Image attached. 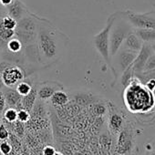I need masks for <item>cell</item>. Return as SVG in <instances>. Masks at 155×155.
Returning <instances> with one entry per match:
<instances>
[{
	"mask_svg": "<svg viewBox=\"0 0 155 155\" xmlns=\"http://www.w3.org/2000/svg\"><path fill=\"white\" fill-rule=\"evenodd\" d=\"M68 43V37L66 34L46 18H39L36 44L42 65L48 67L58 62L65 53Z\"/></svg>",
	"mask_w": 155,
	"mask_h": 155,
	"instance_id": "1",
	"label": "cell"
},
{
	"mask_svg": "<svg viewBox=\"0 0 155 155\" xmlns=\"http://www.w3.org/2000/svg\"><path fill=\"white\" fill-rule=\"evenodd\" d=\"M124 103L129 111L132 113H144L150 111L155 105L152 91H149L137 78L124 88Z\"/></svg>",
	"mask_w": 155,
	"mask_h": 155,
	"instance_id": "2",
	"label": "cell"
},
{
	"mask_svg": "<svg viewBox=\"0 0 155 155\" xmlns=\"http://www.w3.org/2000/svg\"><path fill=\"white\" fill-rule=\"evenodd\" d=\"M39 18V17L30 12L18 20V24L15 28V37L21 41L23 46L36 43Z\"/></svg>",
	"mask_w": 155,
	"mask_h": 155,
	"instance_id": "3",
	"label": "cell"
},
{
	"mask_svg": "<svg viewBox=\"0 0 155 155\" xmlns=\"http://www.w3.org/2000/svg\"><path fill=\"white\" fill-rule=\"evenodd\" d=\"M133 31V28L123 18L120 17L117 12V18L110 32V58L121 48L127 36Z\"/></svg>",
	"mask_w": 155,
	"mask_h": 155,
	"instance_id": "4",
	"label": "cell"
},
{
	"mask_svg": "<svg viewBox=\"0 0 155 155\" xmlns=\"http://www.w3.org/2000/svg\"><path fill=\"white\" fill-rule=\"evenodd\" d=\"M117 18V12L111 14L106 22V26L93 37V45L98 53L103 58L109 68H111V58L110 55V32Z\"/></svg>",
	"mask_w": 155,
	"mask_h": 155,
	"instance_id": "5",
	"label": "cell"
},
{
	"mask_svg": "<svg viewBox=\"0 0 155 155\" xmlns=\"http://www.w3.org/2000/svg\"><path fill=\"white\" fill-rule=\"evenodd\" d=\"M138 52L129 50L123 48H120L118 52L111 58V72L114 76V81L111 86L115 85L119 80V76L128 68L130 67L134 59L136 58Z\"/></svg>",
	"mask_w": 155,
	"mask_h": 155,
	"instance_id": "6",
	"label": "cell"
},
{
	"mask_svg": "<svg viewBox=\"0 0 155 155\" xmlns=\"http://www.w3.org/2000/svg\"><path fill=\"white\" fill-rule=\"evenodd\" d=\"M118 15L127 20L133 28L155 29V11L136 13L131 10L118 12Z\"/></svg>",
	"mask_w": 155,
	"mask_h": 155,
	"instance_id": "7",
	"label": "cell"
},
{
	"mask_svg": "<svg viewBox=\"0 0 155 155\" xmlns=\"http://www.w3.org/2000/svg\"><path fill=\"white\" fill-rule=\"evenodd\" d=\"M134 133L129 123H125L121 130L118 133V140L116 145V152L119 154L128 155L134 146Z\"/></svg>",
	"mask_w": 155,
	"mask_h": 155,
	"instance_id": "8",
	"label": "cell"
},
{
	"mask_svg": "<svg viewBox=\"0 0 155 155\" xmlns=\"http://www.w3.org/2000/svg\"><path fill=\"white\" fill-rule=\"evenodd\" d=\"M25 75L23 68L19 66L10 63L1 72V79L6 87L15 88L18 82L24 80Z\"/></svg>",
	"mask_w": 155,
	"mask_h": 155,
	"instance_id": "9",
	"label": "cell"
},
{
	"mask_svg": "<svg viewBox=\"0 0 155 155\" xmlns=\"http://www.w3.org/2000/svg\"><path fill=\"white\" fill-rule=\"evenodd\" d=\"M108 128L112 135H118L125 124L122 112L111 102L108 104Z\"/></svg>",
	"mask_w": 155,
	"mask_h": 155,
	"instance_id": "10",
	"label": "cell"
},
{
	"mask_svg": "<svg viewBox=\"0 0 155 155\" xmlns=\"http://www.w3.org/2000/svg\"><path fill=\"white\" fill-rule=\"evenodd\" d=\"M59 90H64V86L58 81H48L38 83L37 86L38 100L45 102L48 101L57 91H59Z\"/></svg>",
	"mask_w": 155,
	"mask_h": 155,
	"instance_id": "11",
	"label": "cell"
},
{
	"mask_svg": "<svg viewBox=\"0 0 155 155\" xmlns=\"http://www.w3.org/2000/svg\"><path fill=\"white\" fill-rule=\"evenodd\" d=\"M152 53H153V50H152L151 45L149 43H143L140 50L138 52L136 58L134 59V61L132 63V69H133L134 74L143 71L144 65H145L147 59L149 58V57Z\"/></svg>",
	"mask_w": 155,
	"mask_h": 155,
	"instance_id": "12",
	"label": "cell"
},
{
	"mask_svg": "<svg viewBox=\"0 0 155 155\" xmlns=\"http://www.w3.org/2000/svg\"><path fill=\"white\" fill-rule=\"evenodd\" d=\"M5 9L7 14L14 18L17 21L30 13L21 0H13V2L6 7Z\"/></svg>",
	"mask_w": 155,
	"mask_h": 155,
	"instance_id": "13",
	"label": "cell"
},
{
	"mask_svg": "<svg viewBox=\"0 0 155 155\" xmlns=\"http://www.w3.org/2000/svg\"><path fill=\"white\" fill-rule=\"evenodd\" d=\"M2 92L5 96L7 106L16 108L17 110L21 109V100L22 96L16 91L15 88L5 87L2 89Z\"/></svg>",
	"mask_w": 155,
	"mask_h": 155,
	"instance_id": "14",
	"label": "cell"
},
{
	"mask_svg": "<svg viewBox=\"0 0 155 155\" xmlns=\"http://www.w3.org/2000/svg\"><path fill=\"white\" fill-rule=\"evenodd\" d=\"M142 45H143V42L138 38V36L134 33V31H132L127 36L121 48L129 49V50H132L135 52H139Z\"/></svg>",
	"mask_w": 155,
	"mask_h": 155,
	"instance_id": "15",
	"label": "cell"
},
{
	"mask_svg": "<svg viewBox=\"0 0 155 155\" xmlns=\"http://www.w3.org/2000/svg\"><path fill=\"white\" fill-rule=\"evenodd\" d=\"M37 86L38 84H35L31 90V91L26 95L22 97L21 100V109H25L27 110H28L29 112H31L36 101H38V96H37Z\"/></svg>",
	"mask_w": 155,
	"mask_h": 155,
	"instance_id": "16",
	"label": "cell"
},
{
	"mask_svg": "<svg viewBox=\"0 0 155 155\" xmlns=\"http://www.w3.org/2000/svg\"><path fill=\"white\" fill-rule=\"evenodd\" d=\"M50 103L56 108H61L66 106L69 102V96L64 90L57 91L49 99Z\"/></svg>",
	"mask_w": 155,
	"mask_h": 155,
	"instance_id": "17",
	"label": "cell"
},
{
	"mask_svg": "<svg viewBox=\"0 0 155 155\" xmlns=\"http://www.w3.org/2000/svg\"><path fill=\"white\" fill-rule=\"evenodd\" d=\"M133 31L143 43H155V29L133 28Z\"/></svg>",
	"mask_w": 155,
	"mask_h": 155,
	"instance_id": "18",
	"label": "cell"
},
{
	"mask_svg": "<svg viewBox=\"0 0 155 155\" xmlns=\"http://www.w3.org/2000/svg\"><path fill=\"white\" fill-rule=\"evenodd\" d=\"M73 101H75L77 104H79L81 106H87L97 101V100H95V97L93 95L81 91L76 93V95L73 96Z\"/></svg>",
	"mask_w": 155,
	"mask_h": 155,
	"instance_id": "19",
	"label": "cell"
},
{
	"mask_svg": "<svg viewBox=\"0 0 155 155\" xmlns=\"http://www.w3.org/2000/svg\"><path fill=\"white\" fill-rule=\"evenodd\" d=\"M34 85H35L34 82H32V81L30 82L29 80H25L24 79L23 81H21L20 82H18L17 84L15 89L19 93V95H21L23 97V96L28 95L31 91V90H32Z\"/></svg>",
	"mask_w": 155,
	"mask_h": 155,
	"instance_id": "20",
	"label": "cell"
},
{
	"mask_svg": "<svg viewBox=\"0 0 155 155\" xmlns=\"http://www.w3.org/2000/svg\"><path fill=\"white\" fill-rule=\"evenodd\" d=\"M120 85L123 88H126L131 81V80L134 78V72L132 69V64L128 67L120 76Z\"/></svg>",
	"mask_w": 155,
	"mask_h": 155,
	"instance_id": "21",
	"label": "cell"
},
{
	"mask_svg": "<svg viewBox=\"0 0 155 155\" xmlns=\"http://www.w3.org/2000/svg\"><path fill=\"white\" fill-rule=\"evenodd\" d=\"M5 48L11 53H19L23 50V44L18 38L14 37L7 42Z\"/></svg>",
	"mask_w": 155,
	"mask_h": 155,
	"instance_id": "22",
	"label": "cell"
},
{
	"mask_svg": "<svg viewBox=\"0 0 155 155\" xmlns=\"http://www.w3.org/2000/svg\"><path fill=\"white\" fill-rule=\"evenodd\" d=\"M3 118L8 123H14L18 120V110L12 107L6 109L3 112Z\"/></svg>",
	"mask_w": 155,
	"mask_h": 155,
	"instance_id": "23",
	"label": "cell"
},
{
	"mask_svg": "<svg viewBox=\"0 0 155 155\" xmlns=\"http://www.w3.org/2000/svg\"><path fill=\"white\" fill-rule=\"evenodd\" d=\"M134 77L142 83L144 84L146 81L150 80H155V69L150 70V71H141L139 73H135Z\"/></svg>",
	"mask_w": 155,
	"mask_h": 155,
	"instance_id": "24",
	"label": "cell"
},
{
	"mask_svg": "<svg viewBox=\"0 0 155 155\" xmlns=\"http://www.w3.org/2000/svg\"><path fill=\"white\" fill-rule=\"evenodd\" d=\"M0 22H1L2 26H3L5 28L10 29V30H15V28H16V27H17V24H18V21H17L14 18L8 16V14H6V15L1 18Z\"/></svg>",
	"mask_w": 155,
	"mask_h": 155,
	"instance_id": "25",
	"label": "cell"
},
{
	"mask_svg": "<svg viewBox=\"0 0 155 155\" xmlns=\"http://www.w3.org/2000/svg\"><path fill=\"white\" fill-rule=\"evenodd\" d=\"M31 115L30 112L25 109H19L18 110V120L22 123H27L30 120Z\"/></svg>",
	"mask_w": 155,
	"mask_h": 155,
	"instance_id": "26",
	"label": "cell"
},
{
	"mask_svg": "<svg viewBox=\"0 0 155 155\" xmlns=\"http://www.w3.org/2000/svg\"><path fill=\"white\" fill-rule=\"evenodd\" d=\"M153 69H155V54H154V52L147 59V61L144 65L143 71H150V70H153Z\"/></svg>",
	"mask_w": 155,
	"mask_h": 155,
	"instance_id": "27",
	"label": "cell"
},
{
	"mask_svg": "<svg viewBox=\"0 0 155 155\" xmlns=\"http://www.w3.org/2000/svg\"><path fill=\"white\" fill-rule=\"evenodd\" d=\"M12 150V146L9 142L7 141H3L0 143V152H1L3 155H8Z\"/></svg>",
	"mask_w": 155,
	"mask_h": 155,
	"instance_id": "28",
	"label": "cell"
},
{
	"mask_svg": "<svg viewBox=\"0 0 155 155\" xmlns=\"http://www.w3.org/2000/svg\"><path fill=\"white\" fill-rule=\"evenodd\" d=\"M9 138V131L4 123H0V140H7Z\"/></svg>",
	"mask_w": 155,
	"mask_h": 155,
	"instance_id": "29",
	"label": "cell"
},
{
	"mask_svg": "<svg viewBox=\"0 0 155 155\" xmlns=\"http://www.w3.org/2000/svg\"><path fill=\"white\" fill-rule=\"evenodd\" d=\"M6 108H7L6 99H5V96H4L2 91H0V114H3Z\"/></svg>",
	"mask_w": 155,
	"mask_h": 155,
	"instance_id": "30",
	"label": "cell"
},
{
	"mask_svg": "<svg viewBox=\"0 0 155 155\" xmlns=\"http://www.w3.org/2000/svg\"><path fill=\"white\" fill-rule=\"evenodd\" d=\"M55 152H56V150L51 145H47L43 149V155H54Z\"/></svg>",
	"mask_w": 155,
	"mask_h": 155,
	"instance_id": "31",
	"label": "cell"
},
{
	"mask_svg": "<svg viewBox=\"0 0 155 155\" xmlns=\"http://www.w3.org/2000/svg\"><path fill=\"white\" fill-rule=\"evenodd\" d=\"M144 86L150 91H155V80H150L148 81H146L144 83Z\"/></svg>",
	"mask_w": 155,
	"mask_h": 155,
	"instance_id": "32",
	"label": "cell"
},
{
	"mask_svg": "<svg viewBox=\"0 0 155 155\" xmlns=\"http://www.w3.org/2000/svg\"><path fill=\"white\" fill-rule=\"evenodd\" d=\"M12 2H13V0H0V5L4 8H6L8 5H10Z\"/></svg>",
	"mask_w": 155,
	"mask_h": 155,
	"instance_id": "33",
	"label": "cell"
},
{
	"mask_svg": "<svg viewBox=\"0 0 155 155\" xmlns=\"http://www.w3.org/2000/svg\"><path fill=\"white\" fill-rule=\"evenodd\" d=\"M6 86H5V84H4V82L2 81V79L0 78V91H2V89L3 88H5Z\"/></svg>",
	"mask_w": 155,
	"mask_h": 155,
	"instance_id": "34",
	"label": "cell"
},
{
	"mask_svg": "<svg viewBox=\"0 0 155 155\" xmlns=\"http://www.w3.org/2000/svg\"><path fill=\"white\" fill-rule=\"evenodd\" d=\"M151 48H152V50H153V52H154V54H155V43H152Z\"/></svg>",
	"mask_w": 155,
	"mask_h": 155,
	"instance_id": "35",
	"label": "cell"
},
{
	"mask_svg": "<svg viewBox=\"0 0 155 155\" xmlns=\"http://www.w3.org/2000/svg\"><path fill=\"white\" fill-rule=\"evenodd\" d=\"M54 155H63L61 152H59V151H56L55 153H54Z\"/></svg>",
	"mask_w": 155,
	"mask_h": 155,
	"instance_id": "36",
	"label": "cell"
},
{
	"mask_svg": "<svg viewBox=\"0 0 155 155\" xmlns=\"http://www.w3.org/2000/svg\"><path fill=\"white\" fill-rule=\"evenodd\" d=\"M115 155H123V154H119V153H116Z\"/></svg>",
	"mask_w": 155,
	"mask_h": 155,
	"instance_id": "37",
	"label": "cell"
},
{
	"mask_svg": "<svg viewBox=\"0 0 155 155\" xmlns=\"http://www.w3.org/2000/svg\"><path fill=\"white\" fill-rule=\"evenodd\" d=\"M0 78H1V72H0Z\"/></svg>",
	"mask_w": 155,
	"mask_h": 155,
	"instance_id": "38",
	"label": "cell"
}]
</instances>
